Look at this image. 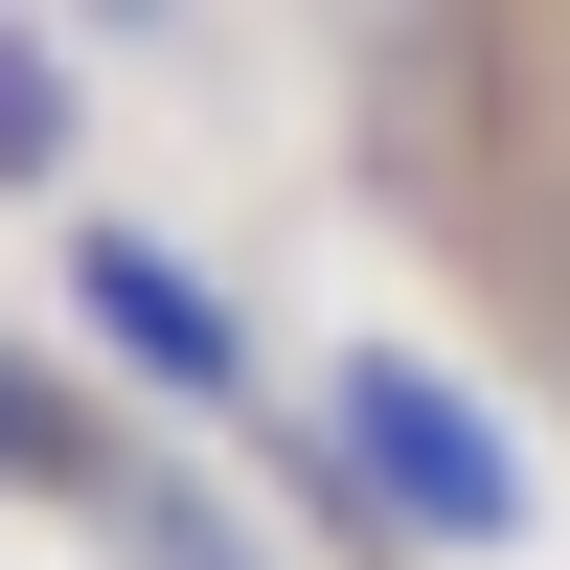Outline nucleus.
Here are the masks:
<instances>
[{"mask_svg": "<svg viewBox=\"0 0 570 570\" xmlns=\"http://www.w3.org/2000/svg\"><path fill=\"white\" fill-rule=\"evenodd\" d=\"M91 160V91H69V46L46 23H0V183H69Z\"/></svg>", "mask_w": 570, "mask_h": 570, "instance_id": "nucleus-4", "label": "nucleus"}, {"mask_svg": "<svg viewBox=\"0 0 570 570\" xmlns=\"http://www.w3.org/2000/svg\"><path fill=\"white\" fill-rule=\"evenodd\" d=\"M115 548H137V570H252V525H228V502L183 480V456H137V502H115Z\"/></svg>", "mask_w": 570, "mask_h": 570, "instance_id": "nucleus-5", "label": "nucleus"}, {"mask_svg": "<svg viewBox=\"0 0 570 570\" xmlns=\"http://www.w3.org/2000/svg\"><path fill=\"white\" fill-rule=\"evenodd\" d=\"M69 343L115 365V389H160V411H252V320H228L160 228H115V206L69 228Z\"/></svg>", "mask_w": 570, "mask_h": 570, "instance_id": "nucleus-2", "label": "nucleus"}, {"mask_svg": "<svg viewBox=\"0 0 570 570\" xmlns=\"http://www.w3.org/2000/svg\"><path fill=\"white\" fill-rule=\"evenodd\" d=\"M320 456L365 480V525H389V548H456V570H502V548L548 525L525 434H502V411L456 389L434 343H343V389H320Z\"/></svg>", "mask_w": 570, "mask_h": 570, "instance_id": "nucleus-1", "label": "nucleus"}, {"mask_svg": "<svg viewBox=\"0 0 570 570\" xmlns=\"http://www.w3.org/2000/svg\"><path fill=\"white\" fill-rule=\"evenodd\" d=\"M137 456H160V434H137L91 365L0 343V502H69V525H115V502H137Z\"/></svg>", "mask_w": 570, "mask_h": 570, "instance_id": "nucleus-3", "label": "nucleus"}]
</instances>
